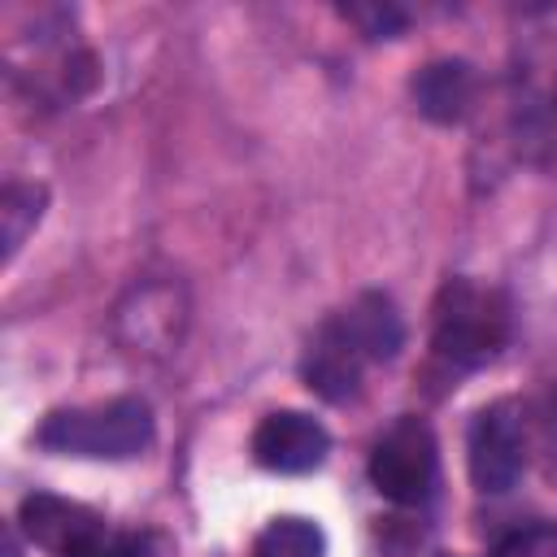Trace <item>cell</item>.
Wrapping results in <instances>:
<instances>
[{"label":"cell","instance_id":"cell-4","mask_svg":"<svg viewBox=\"0 0 557 557\" xmlns=\"http://www.w3.org/2000/svg\"><path fill=\"white\" fill-rule=\"evenodd\" d=\"M187 331V296L170 278L135 283L113 309V335L135 357H170Z\"/></svg>","mask_w":557,"mask_h":557},{"label":"cell","instance_id":"cell-12","mask_svg":"<svg viewBox=\"0 0 557 557\" xmlns=\"http://www.w3.org/2000/svg\"><path fill=\"white\" fill-rule=\"evenodd\" d=\"M326 540L309 518H274L261 535L252 557H322Z\"/></svg>","mask_w":557,"mask_h":557},{"label":"cell","instance_id":"cell-5","mask_svg":"<svg viewBox=\"0 0 557 557\" xmlns=\"http://www.w3.org/2000/svg\"><path fill=\"white\" fill-rule=\"evenodd\" d=\"M466 461H470L474 487L487 496H500L518 483L527 453H522V409L513 400H496L474 413Z\"/></svg>","mask_w":557,"mask_h":557},{"label":"cell","instance_id":"cell-3","mask_svg":"<svg viewBox=\"0 0 557 557\" xmlns=\"http://www.w3.org/2000/svg\"><path fill=\"white\" fill-rule=\"evenodd\" d=\"M435 474L440 453L431 426L422 418H396L370 453V483L379 487V496H387L392 505H422L435 487Z\"/></svg>","mask_w":557,"mask_h":557},{"label":"cell","instance_id":"cell-6","mask_svg":"<svg viewBox=\"0 0 557 557\" xmlns=\"http://www.w3.org/2000/svg\"><path fill=\"white\" fill-rule=\"evenodd\" d=\"M326 453H331L326 426L300 409L265 413L261 426L252 431V457L274 474H309L326 461Z\"/></svg>","mask_w":557,"mask_h":557},{"label":"cell","instance_id":"cell-13","mask_svg":"<svg viewBox=\"0 0 557 557\" xmlns=\"http://www.w3.org/2000/svg\"><path fill=\"white\" fill-rule=\"evenodd\" d=\"M344 17L361 26L366 39H392L405 30V13L396 4H344Z\"/></svg>","mask_w":557,"mask_h":557},{"label":"cell","instance_id":"cell-14","mask_svg":"<svg viewBox=\"0 0 557 557\" xmlns=\"http://www.w3.org/2000/svg\"><path fill=\"white\" fill-rule=\"evenodd\" d=\"M496 557H557V527H527L509 535Z\"/></svg>","mask_w":557,"mask_h":557},{"label":"cell","instance_id":"cell-8","mask_svg":"<svg viewBox=\"0 0 557 557\" xmlns=\"http://www.w3.org/2000/svg\"><path fill=\"white\" fill-rule=\"evenodd\" d=\"M366 366L370 361L357 352V344L348 339V331L339 326V318H326L318 326V335L309 339V348H305L300 374H305V387L309 392H318L331 405H344V400L357 396Z\"/></svg>","mask_w":557,"mask_h":557},{"label":"cell","instance_id":"cell-1","mask_svg":"<svg viewBox=\"0 0 557 557\" xmlns=\"http://www.w3.org/2000/svg\"><path fill=\"white\" fill-rule=\"evenodd\" d=\"M35 444L61 457L126 461L152 444V409L139 396H117L87 409H57L39 422Z\"/></svg>","mask_w":557,"mask_h":557},{"label":"cell","instance_id":"cell-2","mask_svg":"<svg viewBox=\"0 0 557 557\" xmlns=\"http://www.w3.org/2000/svg\"><path fill=\"white\" fill-rule=\"evenodd\" d=\"M509 335V305L496 287H479L470 278H448L435 300L431 344L448 366L474 370L487 366Z\"/></svg>","mask_w":557,"mask_h":557},{"label":"cell","instance_id":"cell-17","mask_svg":"<svg viewBox=\"0 0 557 557\" xmlns=\"http://www.w3.org/2000/svg\"><path fill=\"white\" fill-rule=\"evenodd\" d=\"M440 557H453V553H440Z\"/></svg>","mask_w":557,"mask_h":557},{"label":"cell","instance_id":"cell-10","mask_svg":"<svg viewBox=\"0 0 557 557\" xmlns=\"http://www.w3.org/2000/svg\"><path fill=\"white\" fill-rule=\"evenodd\" d=\"M335 318H339V326L348 331V339L357 344V352L366 361H392L405 348V322H400L396 305L383 292H361Z\"/></svg>","mask_w":557,"mask_h":557},{"label":"cell","instance_id":"cell-16","mask_svg":"<svg viewBox=\"0 0 557 557\" xmlns=\"http://www.w3.org/2000/svg\"><path fill=\"white\" fill-rule=\"evenodd\" d=\"M548 448H553V470H557V400H553V409H548Z\"/></svg>","mask_w":557,"mask_h":557},{"label":"cell","instance_id":"cell-11","mask_svg":"<svg viewBox=\"0 0 557 557\" xmlns=\"http://www.w3.org/2000/svg\"><path fill=\"white\" fill-rule=\"evenodd\" d=\"M44 187L35 183H9L0 191V244H4V261L17 257V248L26 244V235L39 226L44 218Z\"/></svg>","mask_w":557,"mask_h":557},{"label":"cell","instance_id":"cell-9","mask_svg":"<svg viewBox=\"0 0 557 557\" xmlns=\"http://www.w3.org/2000/svg\"><path fill=\"white\" fill-rule=\"evenodd\" d=\"M409 91H413V104H418L422 117H431L440 126H453V122H461L474 109L479 74L461 57H440V61H426L413 74Z\"/></svg>","mask_w":557,"mask_h":557},{"label":"cell","instance_id":"cell-15","mask_svg":"<svg viewBox=\"0 0 557 557\" xmlns=\"http://www.w3.org/2000/svg\"><path fill=\"white\" fill-rule=\"evenodd\" d=\"M78 557H157V548L144 535H100L91 548H83Z\"/></svg>","mask_w":557,"mask_h":557},{"label":"cell","instance_id":"cell-7","mask_svg":"<svg viewBox=\"0 0 557 557\" xmlns=\"http://www.w3.org/2000/svg\"><path fill=\"white\" fill-rule=\"evenodd\" d=\"M17 527L26 531L30 544H39L57 557H78L100 535H109V527L96 509H87L78 500H65V496H48V492H35V496L22 500Z\"/></svg>","mask_w":557,"mask_h":557}]
</instances>
